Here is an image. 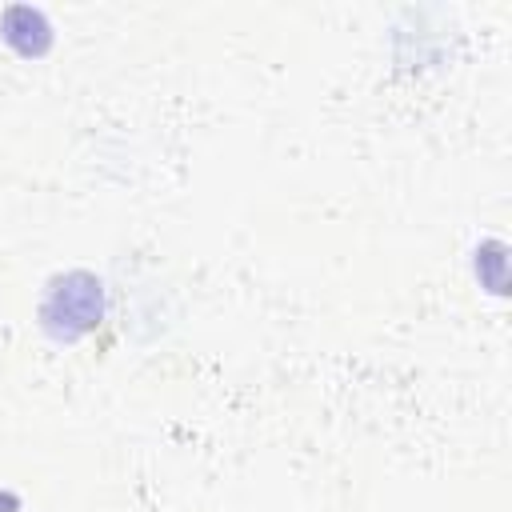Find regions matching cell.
Wrapping results in <instances>:
<instances>
[{
  "label": "cell",
  "instance_id": "6da1fadb",
  "mask_svg": "<svg viewBox=\"0 0 512 512\" xmlns=\"http://www.w3.org/2000/svg\"><path fill=\"white\" fill-rule=\"evenodd\" d=\"M104 316H108V288L88 268H68L52 276L40 296V328L60 344H76L92 336L104 324Z\"/></svg>",
  "mask_w": 512,
  "mask_h": 512
},
{
  "label": "cell",
  "instance_id": "7a4b0ae2",
  "mask_svg": "<svg viewBox=\"0 0 512 512\" xmlns=\"http://www.w3.org/2000/svg\"><path fill=\"white\" fill-rule=\"evenodd\" d=\"M0 28H4V40H8L20 56H40V52L52 44V24L44 20L40 8H28V4L8 8L4 20H0Z\"/></svg>",
  "mask_w": 512,
  "mask_h": 512
},
{
  "label": "cell",
  "instance_id": "3957f363",
  "mask_svg": "<svg viewBox=\"0 0 512 512\" xmlns=\"http://www.w3.org/2000/svg\"><path fill=\"white\" fill-rule=\"evenodd\" d=\"M472 268L480 288H488L492 296H504L508 288V256H504V240H480L472 252Z\"/></svg>",
  "mask_w": 512,
  "mask_h": 512
},
{
  "label": "cell",
  "instance_id": "277c9868",
  "mask_svg": "<svg viewBox=\"0 0 512 512\" xmlns=\"http://www.w3.org/2000/svg\"><path fill=\"white\" fill-rule=\"evenodd\" d=\"M0 512H20V496L8 492V488H0Z\"/></svg>",
  "mask_w": 512,
  "mask_h": 512
}]
</instances>
